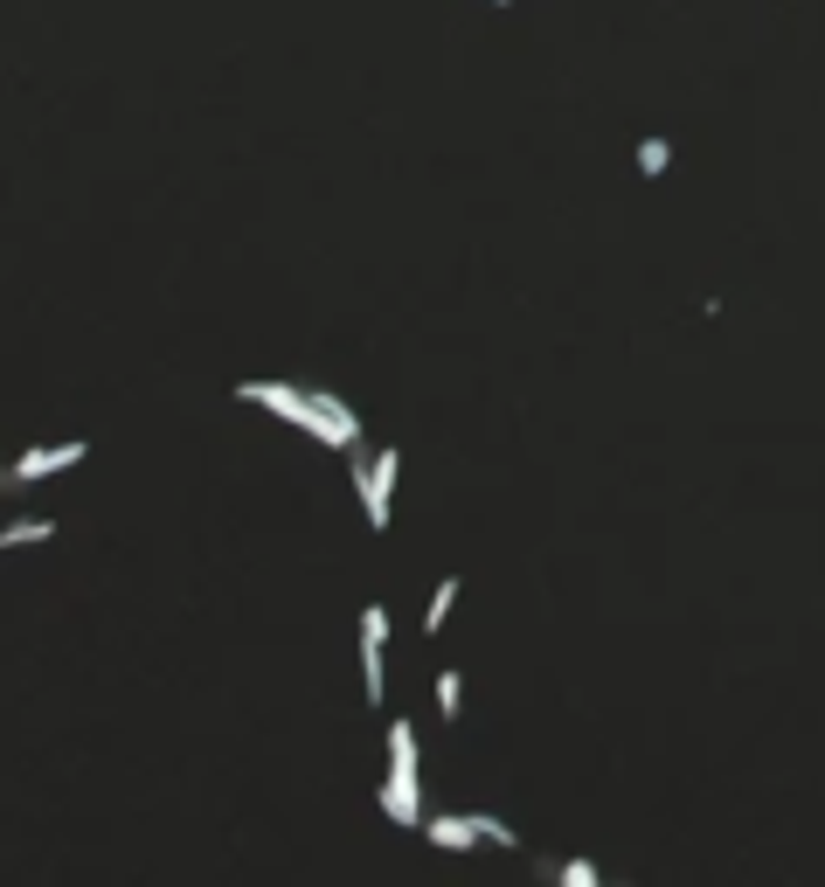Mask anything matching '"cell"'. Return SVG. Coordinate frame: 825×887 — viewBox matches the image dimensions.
<instances>
[{
	"mask_svg": "<svg viewBox=\"0 0 825 887\" xmlns=\"http://www.w3.org/2000/svg\"><path fill=\"white\" fill-rule=\"evenodd\" d=\"M237 396H243V403H264V409H278V416H285V424H299L305 437H320L326 451H354V437H347V430H341V424H333V416L320 409V396H313V388H292V382H237Z\"/></svg>",
	"mask_w": 825,
	"mask_h": 887,
	"instance_id": "obj_1",
	"label": "cell"
},
{
	"mask_svg": "<svg viewBox=\"0 0 825 887\" xmlns=\"http://www.w3.org/2000/svg\"><path fill=\"white\" fill-rule=\"evenodd\" d=\"M354 492H361L368 528L382 534V528H389V492H396V451H375V472H368V465H361V451H354Z\"/></svg>",
	"mask_w": 825,
	"mask_h": 887,
	"instance_id": "obj_2",
	"label": "cell"
},
{
	"mask_svg": "<svg viewBox=\"0 0 825 887\" xmlns=\"http://www.w3.org/2000/svg\"><path fill=\"white\" fill-rule=\"evenodd\" d=\"M382 638H389V611H361V680H368V708H382Z\"/></svg>",
	"mask_w": 825,
	"mask_h": 887,
	"instance_id": "obj_3",
	"label": "cell"
},
{
	"mask_svg": "<svg viewBox=\"0 0 825 887\" xmlns=\"http://www.w3.org/2000/svg\"><path fill=\"white\" fill-rule=\"evenodd\" d=\"M91 443L84 437H70V443H49V451H29V458H14L8 465V486H29V479H49V472H70L76 458H84Z\"/></svg>",
	"mask_w": 825,
	"mask_h": 887,
	"instance_id": "obj_4",
	"label": "cell"
},
{
	"mask_svg": "<svg viewBox=\"0 0 825 887\" xmlns=\"http://www.w3.org/2000/svg\"><path fill=\"white\" fill-rule=\"evenodd\" d=\"M424 839H430V846H445V853H466V846H479V839H493V832H485V812H479V818L430 812V818H424Z\"/></svg>",
	"mask_w": 825,
	"mask_h": 887,
	"instance_id": "obj_5",
	"label": "cell"
},
{
	"mask_svg": "<svg viewBox=\"0 0 825 887\" xmlns=\"http://www.w3.org/2000/svg\"><path fill=\"white\" fill-rule=\"evenodd\" d=\"M375 804L389 812L396 825H409V832H424V797H417V776H403V770H389L382 776V791H375Z\"/></svg>",
	"mask_w": 825,
	"mask_h": 887,
	"instance_id": "obj_6",
	"label": "cell"
},
{
	"mask_svg": "<svg viewBox=\"0 0 825 887\" xmlns=\"http://www.w3.org/2000/svg\"><path fill=\"white\" fill-rule=\"evenodd\" d=\"M389 770L417 776V728H409V721H389Z\"/></svg>",
	"mask_w": 825,
	"mask_h": 887,
	"instance_id": "obj_7",
	"label": "cell"
},
{
	"mask_svg": "<svg viewBox=\"0 0 825 887\" xmlns=\"http://www.w3.org/2000/svg\"><path fill=\"white\" fill-rule=\"evenodd\" d=\"M541 880H562V887H604V874L589 859H562V867H541Z\"/></svg>",
	"mask_w": 825,
	"mask_h": 887,
	"instance_id": "obj_8",
	"label": "cell"
},
{
	"mask_svg": "<svg viewBox=\"0 0 825 887\" xmlns=\"http://www.w3.org/2000/svg\"><path fill=\"white\" fill-rule=\"evenodd\" d=\"M56 534V520H14V528H0V547H21V541H49Z\"/></svg>",
	"mask_w": 825,
	"mask_h": 887,
	"instance_id": "obj_9",
	"label": "cell"
},
{
	"mask_svg": "<svg viewBox=\"0 0 825 887\" xmlns=\"http://www.w3.org/2000/svg\"><path fill=\"white\" fill-rule=\"evenodd\" d=\"M451 604H458V576H451V583H437V596H430V611H424V632H445V617H451Z\"/></svg>",
	"mask_w": 825,
	"mask_h": 887,
	"instance_id": "obj_10",
	"label": "cell"
},
{
	"mask_svg": "<svg viewBox=\"0 0 825 887\" xmlns=\"http://www.w3.org/2000/svg\"><path fill=\"white\" fill-rule=\"evenodd\" d=\"M666 160H673V146H666V139H638V174H646V180H659Z\"/></svg>",
	"mask_w": 825,
	"mask_h": 887,
	"instance_id": "obj_11",
	"label": "cell"
},
{
	"mask_svg": "<svg viewBox=\"0 0 825 887\" xmlns=\"http://www.w3.org/2000/svg\"><path fill=\"white\" fill-rule=\"evenodd\" d=\"M458 693H466L458 672H437V708H445V721H458Z\"/></svg>",
	"mask_w": 825,
	"mask_h": 887,
	"instance_id": "obj_12",
	"label": "cell"
},
{
	"mask_svg": "<svg viewBox=\"0 0 825 887\" xmlns=\"http://www.w3.org/2000/svg\"><path fill=\"white\" fill-rule=\"evenodd\" d=\"M493 8H513V0H493Z\"/></svg>",
	"mask_w": 825,
	"mask_h": 887,
	"instance_id": "obj_13",
	"label": "cell"
}]
</instances>
